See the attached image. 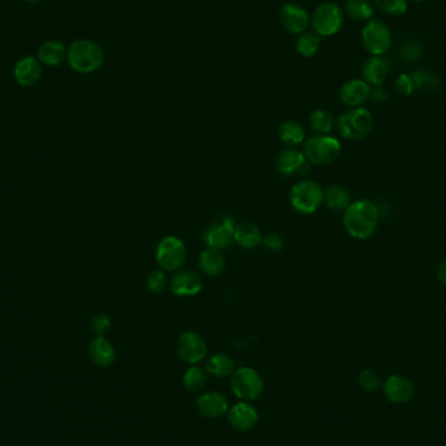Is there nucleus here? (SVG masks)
Returning a JSON list of instances; mask_svg holds the SVG:
<instances>
[{
    "instance_id": "f3484780",
    "label": "nucleus",
    "mask_w": 446,
    "mask_h": 446,
    "mask_svg": "<svg viewBox=\"0 0 446 446\" xmlns=\"http://www.w3.org/2000/svg\"><path fill=\"white\" fill-rule=\"evenodd\" d=\"M170 288L178 296H195L203 290V281L196 273L181 270L171 278Z\"/></svg>"
},
{
    "instance_id": "e433bc0d",
    "label": "nucleus",
    "mask_w": 446,
    "mask_h": 446,
    "mask_svg": "<svg viewBox=\"0 0 446 446\" xmlns=\"http://www.w3.org/2000/svg\"><path fill=\"white\" fill-rule=\"evenodd\" d=\"M111 329V321L106 314H97L91 320V331L97 337H105Z\"/></svg>"
},
{
    "instance_id": "c85d7f7f",
    "label": "nucleus",
    "mask_w": 446,
    "mask_h": 446,
    "mask_svg": "<svg viewBox=\"0 0 446 446\" xmlns=\"http://www.w3.org/2000/svg\"><path fill=\"white\" fill-rule=\"evenodd\" d=\"M208 375L201 367L191 366L183 375V385L188 392H200L206 384Z\"/></svg>"
},
{
    "instance_id": "423d86ee",
    "label": "nucleus",
    "mask_w": 446,
    "mask_h": 446,
    "mask_svg": "<svg viewBox=\"0 0 446 446\" xmlns=\"http://www.w3.org/2000/svg\"><path fill=\"white\" fill-rule=\"evenodd\" d=\"M264 380L259 372L250 367H241L231 375V389L241 401H255L264 392Z\"/></svg>"
},
{
    "instance_id": "37998d69",
    "label": "nucleus",
    "mask_w": 446,
    "mask_h": 446,
    "mask_svg": "<svg viewBox=\"0 0 446 446\" xmlns=\"http://www.w3.org/2000/svg\"><path fill=\"white\" fill-rule=\"evenodd\" d=\"M414 1H423V0H414Z\"/></svg>"
},
{
    "instance_id": "7ed1b4c3",
    "label": "nucleus",
    "mask_w": 446,
    "mask_h": 446,
    "mask_svg": "<svg viewBox=\"0 0 446 446\" xmlns=\"http://www.w3.org/2000/svg\"><path fill=\"white\" fill-rule=\"evenodd\" d=\"M303 154L310 163L326 166L337 161L340 154V144L337 139L328 134H316L305 140Z\"/></svg>"
},
{
    "instance_id": "1a4fd4ad",
    "label": "nucleus",
    "mask_w": 446,
    "mask_h": 446,
    "mask_svg": "<svg viewBox=\"0 0 446 446\" xmlns=\"http://www.w3.org/2000/svg\"><path fill=\"white\" fill-rule=\"evenodd\" d=\"M343 12L334 3H322L313 12L312 27L319 36L337 34L343 27Z\"/></svg>"
},
{
    "instance_id": "2eb2a0df",
    "label": "nucleus",
    "mask_w": 446,
    "mask_h": 446,
    "mask_svg": "<svg viewBox=\"0 0 446 446\" xmlns=\"http://www.w3.org/2000/svg\"><path fill=\"white\" fill-rule=\"evenodd\" d=\"M196 407L203 416L209 419H218L224 414H227L230 409L226 397L218 392H208L201 394L197 398Z\"/></svg>"
},
{
    "instance_id": "5701e85b",
    "label": "nucleus",
    "mask_w": 446,
    "mask_h": 446,
    "mask_svg": "<svg viewBox=\"0 0 446 446\" xmlns=\"http://www.w3.org/2000/svg\"><path fill=\"white\" fill-rule=\"evenodd\" d=\"M200 269L210 277H218L226 267V260L223 256L222 250L208 247L201 252L198 260Z\"/></svg>"
},
{
    "instance_id": "bb28decb",
    "label": "nucleus",
    "mask_w": 446,
    "mask_h": 446,
    "mask_svg": "<svg viewBox=\"0 0 446 446\" xmlns=\"http://www.w3.org/2000/svg\"><path fill=\"white\" fill-rule=\"evenodd\" d=\"M278 134H279L281 141L290 148L298 146V145L303 144L304 140H305V132H304L303 127L295 120L282 122L279 125Z\"/></svg>"
},
{
    "instance_id": "7c9ffc66",
    "label": "nucleus",
    "mask_w": 446,
    "mask_h": 446,
    "mask_svg": "<svg viewBox=\"0 0 446 446\" xmlns=\"http://www.w3.org/2000/svg\"><path fill=\"white\" fill-rule=\"evenodd\" d=\"M320 49V38L313 33H302L296 41V51L304 58H311Z\"/></svg>"
},
{
    "instance_id": "dca6fc26",
    "label": "nucleus",
    "mask_w": 446,
    "mask_h": 446,
    "mask_svg": "<svg viewBox=\"0 0 446 446\" xmlns=\"http://www.w3.org/2000/svg\"><path fill=\"white\" fill-rule=\"evenodd\" d=\"M369 94H371V87L367 84L366 81L354 79L343 84V87L339 91V98L343 105H346L348 108H355L367 102L369 99Z\"/></svg>"
},
{
    "instance_id": "4c0bfd02",
    "label": "nucleus",
    "mask_w": 446,
    "mask_h": 446,
    "mask_svg": "<svg viewBox=\"0 0 446 446\" xmlns=\"http://www.w3.org/2000/svg\"><path fill=\"white\" fill-rule=\"evenodd\" d=\"M262 244H264L265 248L270 250V252H279V250H283V247H285V241L282 239V236L278 235L276 232H270V234H268V235L262 239Z\"/></svg>"
},
{
    "instance_id": "a211bd4d",
    "label": "nucleus",
    "mask_w": 446,
    "mask_h": 446,
    "mask_svg": "<svg viewBox=\"0 0 446 446\" xmlns=\"http://www.w3.org/2000/svg\"><path fill=\"white\" fill-rule=\"evenodd\" d=\"M385 397L394 403H406L415 394V388L409 378L403 376L393 375L385 381Z\"/></svg>"
},
{
    "instance_id": "412c9836",
    "label": "nucleus",
    "mask_w": 446,
    "mask_h": 446,
    "mask_svg": "<svg viewBox=\"0 0 446 446\" xmlns=\"http://www.w3.org/2000/svg\"><path fill=\"white\" fill-rule=\"evenodd\" d=\"M262 232L255 223L243 222L236 224L235 234H234V241L241 246V248L246 250H253L257 248L262 243Z\"/></svg>"
},
{
    "instance_id": "0eeeda50",
    "label": "nucleus",
    "mask_w": 446,
    "mask_h": 446,
    "mask_svg": "<svg viewBox=\"0 0 446 446\" xmlns=\"http://www.w3.org/2000/svg\"><path fill=\"white\" fill-rule=\"evenodd\" d=\"M362 44L372 56H383L392 47V32L384 21L369 20L362 30Z\"/></svg>"
},
{
    "instance_id": "cd10ccee",
    "label": "nucleus",
    "mask_w": 446,
    "mask_h": 446,
    "mask_svg": "<svg viewBox=\"0 0 446 446\" xmlns=\"http://www.w3.org/2000/svg\"><path fill=\"white\" fill-rule=\"evenodd\" d=\"M345 11L348 18L357 21H368L374 16V6L369 0H348Z\"/></svg>"
},
{
    "instance_id": "b1692460",
    "label": "nucleus",
    "mask_w": 446,
    "mask_h": 446,
    "mask_svg": "<svg viewBox=\"0 0 446 446\" xmlns=\"http://www.w3.org/2000/svg\"><path fill=\"white\" fill-rule=\"evenodd\" d=\"M67 58V49L56 41H49L39 47L38 60L49 67H56Z\"/></svg>"
},
{
    "instance_id": "ddd939ff",
    "label": "nucleus",
    "mask_w": 446,
    "mask_h": 446,
    "mask_svg": "<svg viewBox=\"0 0 446 446\" xmlns=\"http://www.w3.org/2000/svg\"><path fill=\"white\" fill-rule=\"evenodd\" d=\"M227 420L232 428L247 432L256 427L259 421V412L252 404L243 401L229 409Z\"/></svg>"
},
{
    "instance_id": "2f4dec72",
    "label": "nucleus",
    "mask_w": 446,
    "mask_h": 446,
    "mask_svg": "<svg viewBox=\"0 0 446 446\" xmlns=\"http://www.w3.org/2000/svg\"><path fill=\"white\" fill-rule=\"evenodd\" d=\"M412 80L415 84V90L419 91H432L438 89V79L428 71H415L412 75Z\"/></svg>"
},
{
    "instance_id": "6e6552de",
    "label": "nucleus",
    "mask_w": 446,
    "mask_h": 446,
    "mask_svg": "<svg viewBox=\"0 0 446 446\" xmlns=\"http://www.w3.org/2000/svg\"><path fill=\"white\" fill-rule=\"evenodd\" d=\"M186 257H187L186 244L177 236H166L158 243L155 260L162 270H166V272L178 270L184 264Z\"/></svg>"
},
{
    "instance_id": "72a5a7b5",
    "label": "nucleus",
    "mask_w": 446,
    "mask_h": 446,
    "mask_svg": "<svg viewBox=\"0 0 446 446\" xmlns=\"http://www.w3.org/2000/svg\"><path fill=\"white\" fill-rule=\"evenodd\" d=\"M167 283L169 279L162 270H154L146 277V288L154 294L163 291L167 287Z\"/></svg>"
},
{
    "instance_id": "a878e982",
    "label": "nucleus",
    "mask_w": 446,
    "mask_h": 446,
    "mask_svg": "<svg viewBox=\"0 0 446 446\" xmlns=\"http://www.w3.org/2000/svg\"><path fill=\"white\" fill-rule=\"evenodd\" d=\"M324 203L331 212L346 210L351 204V196L348 189L342 186H331L324 191Z\"/></svg>"
},
{
    "instance_id": "20e7f679",
    "label": "nucleus",
    "mask_w": 446,
    "mask_h": 446,
    "mask_svg": "<svg viewBox=\"0 0 446 446\" xmlns=\"http://www.w3.org/2000/svg\"><path fill=\"white\" fill-rule=\"evenodd\" d=\"M374 115L363 108L348 110L339 116L337 127L339 134L348 140H362L374 128Z\"/></svg>"
},
{
    "instance_id": "4468645a",
    "label": "nucleus",
    "mask_w": 446,
    "mask_h": 446,
    "mask_svg": "<svg viewBox=\"0 0 446 446\" xmlns=\"http://www.w3.org/2000/svg\"><path fill=\"white\" fill-rule=\"evenodd\" d=\"M310 15L305 9L295 4L287 3L281 9V21L287 32L293 34H302L310 25Z\"/></svg>"
},
{
    "instance_id": "a19ab883",
    "label": "nucleus",
    "mask_w": 446,
    "mask_h": 446,
    "mask_svg": "<svg viewBox=\"0 0 446 446\" xmlns=\"http://www.w3.org/2000/svg\"><path fill=\"white\" fill-rule=\"evenodd\" d=\"M438 277L442 285L446 286V261L438 268Z\"/></svg>"
},
{
    "instance_id": "aec40b11",
    "label": "nucleus",
    "mask_w": 446,
    "mask_h": 446,
    "mask_svg": "<svg viewBox=\"0 0 446 446\" xmlns=\"http://www.w3.org/2000/svg\"><path fill=\"white\" fill-rule=\"evenodd\" d=\"M389 62L381 58V56H371L369 59H367L362 73L363 77L368 85H374V87H381L384 84L385 80L388 79L389 75Z\"/></svg>"
},
{
    "instance_id": "9d476101",
    "label": "nucleus",
    "mask_w": 446,
    "mask_h": 446,
    "mask_svg": "<svg viewBox=\"0 0 446 446\" xmlns=\"http://www.w3.org/2000/svg\"><path fill=\"white\" fill-rule=\"evenodd\" d=\"M235 227L236 224L234 218L230 215H224L204 232L203 239L208 247L219 250H227L234 243Z\"/></svg>"
},
{
    "instance_id": "c756f323",
    "label": "nucleus",
    "mask_w": 446,
    "mask_h": 446,
    "mask_svg": "<svg viewBox=\"0 0 446 446\" xmlns=\"http://www.w3.org/2000/svg\"><path fill=\"white\" fill-rule=\"evenodd\" d=\"M310 125L314 132L320 134H328L334 127V117L326 110H314L310 115Z\"/></svg>"
},
{
    "instance_id": "4be33fe9",
    "label": "nucleus",
    "mask_w": 446,
    "mask_h": 446,
    "mask_svg": "<svg viewBox=\"0 0 446 446\" xmlns=\"http://www.w3.org/2000/svg\"><path fill=\"white\" fill-rule=\"evenodd\" d=\"M89 357L98 367H110L115 360V350L105 337H97L90 342Z\"/></svg>"
},
{
    "instance_id": "f03ea898",
    "label": "nucleus",
    "mask_w": 446,
    "mask_h": 446,
    "mask_svg": "<svg viewBox=\"0 0 446 446\" xmlns=\"http://www.w3.org/2000/svg\"><path fill=\"white\" fill-rule=\"evenodd\" d=\"M67 60L80 73H91L101 68L105 60L102 47L90 39H76L67 50Z\"/></svg>"
},
{
    "instance_id": "58836bf2",
    "label": "nucleus",
    "mask_w": 446,
    "mask_h": 446,
    "mask_svg": "<svg viewBox=\"0 0 446 446\" xmlns=\"http://www.w3.org/2000/svg\"><path fill=\"white\" fill-rule=\"evenodd\" d=\"M420 53H421V49L418 42H406L402 47V56L403 59H407V60H414L419 58Z\"/></svg>"
},
{
    "instance_id": "f257e3e1",
    "label": "nucleus",
    "mask_w": 446,
    "mask_h": 446,
    "mask_svg": "<svg viewBox=\"0 0 446 446\" xmlns=\"http://www.w3.org/2000/svg\"><path fill=\"white\" fill-rule=\"evenodd\" d=\"M378 223V209L369 200H357L345 210L343 224L350 236L366 241L375 234Z\"/></svg>"
},
{
    "instance_id": "f8f14e48",
    "label": "nucleus",
    "mask_w": 446,
    "mask_h": 446,
    "mask_svg": "<svg viewBox=\"0 0 446 446\" xmlns=\"http://www.w3.org/2000/svg\"><path fill=\"white\" fill-rule=\"evenodd\" d=\"M276 167L281 175H305L310 172V162L307 161L303 152L294 148H288L278 154Z\"/></svg>"
},
{
    "instance_id": "393cba45",
    "label": "nucleus",
    "mask_w": 446,
    "mask_h": 446,
    "mask_svg": "<svg viewBox=\"0 0 446 446\" xmlns=\"http://www.w3.org/2000/svg\"><path fill=\"white\" fill-rule=\"evenodd\" d=\"M205 371L208 374L219 377V378L227 377V376L234 374L235 362L230 355L223 354V352H217L208 359Z\"/></svg>"
},
{
    "instance_id": "39448f33",
    "label": "nucleus",
    "mask_w": 446,
    "mask_h": 446,
    "mask_svg": "<svg viewBox=\"0 0 446 446\" xmlns=\"http://www.w3.org/2000/svg\"><path fill=\"white\" fill-rule=\"evenodd\" d=\"M290 203L296 212L302 215H312L324 204V191L312 180L296 183L290 191Z\"/></svg>"
},
{
    "instance_id": "c9c22d12",
    "label": "nucleus",
    "mask_w": 446,
    "mask_h": 446,
    "mask_svg": "<svg viewBox=\"0 0 446 446\" xmlns=\"http://www.w3.org/2000/svg\"><path fill=\"white\" fill-rule=\"evenodd\" d=\"M394 88L397 90L398 94H401L403 97H409L414 91H415V84L412 80V76L411 75H400L395 80L394 84Z\"/></svg>"
},
{
    "instance_id": "ea45409f",
    "label": "nucleus",
    "mask_w": 446,
    "mask_h": 446,
    "mask_svg": "<svg viewBox=\"0 0 446 446\" xmlns=\"http://www.w3.org/2000/svg\"><path fill=\"white\" fill-rule=\"evenodd\" d=\"M388 98V94L381 87H375L374 89H371V94H369V99L376 103V105H381L384 103L385 101Z\"/></svg>"
},
{
    "instance_id": "f704fd0d",
    "label": "nucleus",
    "mask_w": 446,
    "mask_h": 446,
    "mask_svg": "<svg viewBox=\"0 0 446 446\" xmlns=\"http://www.w3.org/2000/svg\"><path fill=\"white\" fill-rule=\"evenodd\" d=\"M359 384L367 392H375L380 388L381 381H380V377L376 372L371 371V369H366L359 376Z\"/></svg>"
},
{
    "instance_id": "6ab92c4d",
    "label": "nucleus",
    "mask_w": 446,
    "mask_h": 446,
    "mask_svg": "<svg viewBox=\"0 0 446 446\" xmlns=\"http://www.w3.org/2000/svg\"><path fill=\"white\" fill-rule=\"evenodd\" d=\"M13 75L20 85L32 87L37 84L42 76L41 63L33 56H27L16 64Z\"/></svg>"
},
{
    "instance_id": "473e14b6",
    "label": "nucleus",
    "mask_w": 446,
    "mask_h": 446,
    "mask_svg": "<svg viewBox=\"0 0 446 446\" xmlns=\"http://www.w3.org/2000/svg\"><path fill=\"white\" fill-rule=\"evenodd\" d=\"M376 8L390 16H401L407 11V0H372Z\"/></svg>"
},
{
    "instance_id": "9b49d317",
    "label": "nucleus",
    "mask_w": 446,
    "mask_h": 446,
    "mask_svg": "<svg viewBox=\"0 0 446 446\" xmlns=\"http://www.w3.org/2000/svg\"><path fill=\"white\" fill-rule=\"evenodd\" d=\"M177 351L183 362L195 366L205 359L208 348L205 340L200 334L195 331H186L179 337Z\"/></svg>"
},
{
    "instance_id": "79ce46f5",
    "label": "nucleus",
    "mask_w": 446,
    "mask_h": 446,
    "mask_svg": "<svg viewBox=\"0 0 446 446\" xmlns=\"http://www.w3.org/2000/svg\"><path fill=\"white\" fill-rule=\"evenodd\" d=\"M27 1H30V3H38L39 0H27Z\"/></svg>"
}]
</instances>
